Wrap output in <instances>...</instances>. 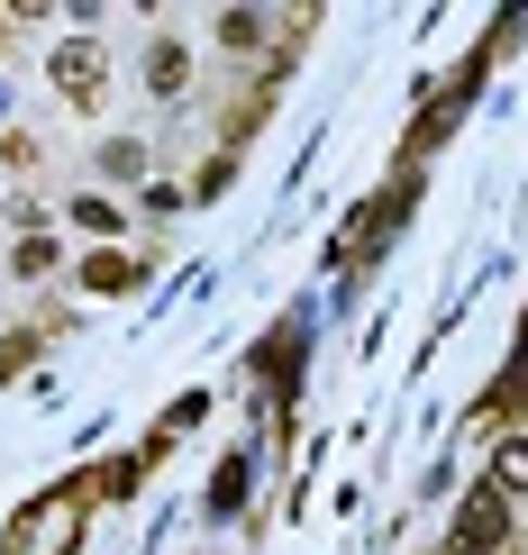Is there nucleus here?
<instances>
[{"mask_svg": "<svg viewBox=\"0 0 528 555\" xmlns=\"http://www.w3.org/2000/svg\"><path fill=\"white\" fill-rule=\"evenodd\" d=\"M155 91H165V101L182 91V46H155Z\"/></svg>", "mask_w": 528, "mask_h": 555, "instance_id": "423d86ee", "label": "nucleus"}, {"mask_svg": "<svg viewBox=\"0 0 528 555\" xmlns=\"http://www.w3.org/2000/svg\"><path fill=\"white\" fill-rule=\"evenodd\" d=\"M74 538H82V492H55V501H37V511L18 519L10 555H64Z\"/></svg>", "mask_w": 528, "mask_h": 555, "instance_id": "f257e3e1", "label": "nucleus"}, {"mask_svg": "<svg viewBox=\"0 0 528 555\" xmlns=\"http://www.w3.org/2000/svg\"><path fill=\"white\" fill-rule=\"evenodd\" d=\"M101 165L128 182V173H146V146H128V137H119V146H101Z\"/></svg>", "mask_w": 528, "mask_h": 555, "instance_id": "0eeeda50", "label": "nucleus"}, {"mask_svg": "<svg viewBox=\"0 0 528 555\" xmlns=\"http://www.w3.org/2000/svg\"><path fill=\"white\" fill-rule=\"evenodd\" d=\"M519 482H528V447H519V437H511V447L492 455V492H519Z\"/></svg>", "mask_w": 528, "mask_h": 555, "instance_id": "39448f33", "label": "nucleus"}, {"mask_svg": "<svg viewBox=\"0 0 528 555\" xmlns=\"http://www.w3.org/2000/svg\"><path fill=\"white\" fill-rule=\"evenodd\" d=\"M55 91H64V101H101V46H64V55H55Z\"/></svg>", "mask_w": 528, "mask_h": 555, "instance_id": "7ed1b4c3", "label": "nucleus"}, {"mask_svg": "<svg viewBox=\"0 0 528 555\" xmlns=\"http://www.w3.org/2000/svg\"><path fill=\"white\" fill-rule=\"evenodd\" d=\"M501 538H511V519H501V492H474L465 511H455V528H447V555H492Z\"/></svg>", "mask_w": 528, "mask_h": 555, "instance_id": "f03ea898", "label": "nucleus"}, {"mask_svg": "<svg viewBox=\"0 0 528 555\" xmlns=\"http://www.w3.org/2000/svg\"><path fill=\"white\" fill-rule=\"evenodd\" d=\"M82 283H91V292H119V283H137V264H128V256H91Z\"/></svg>", "mask_w": 528, "mask_h": 555, "instance_id": "20e7f679", "label": "nucleus"}]
</instances>
